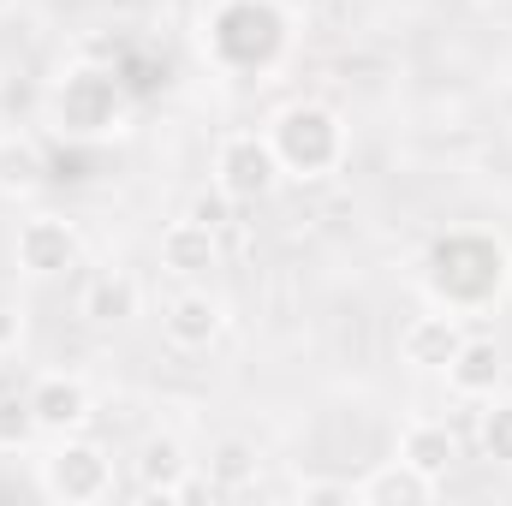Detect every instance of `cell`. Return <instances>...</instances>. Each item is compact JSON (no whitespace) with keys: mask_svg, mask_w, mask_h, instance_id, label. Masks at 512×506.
<instances>
[{"mask_svg":"<svg viewBox=\"0 0 512 506\" xmlns=\"http://www.w3.org/2000/svg\"><path fill=\"white\" fill-rule=\"evenodd\" d=\"M221 334H227V298L209 292L203 280H197V286H179V292L161 304V340H167L173 352H209Z\"/></svg>","mask_w":512,"mask_h":506,"instance_id":"obj_10","label":"cell"},{"mask_svg":"<svg viewBox=\"0 0 512 506\" xmlns=\"http://www.w3.org/2000/svg\"><path fill=\"white\" fill-rule=\"evenodd\" d=\"M227 209H233V203H227V197H221V191H215V197H197V203H191V209H185V215H197V221H203V227H221V221H227Z\"/></svg>","mask_w":512,"mask_h":506,"instance_id":"obj_23","label":"cell"},{"mask_svg":"<svg viewBox=\"0 0 512 506\" xmlns=\"http://www.w3.org/2000/svg\"><path fill=\"white\" fill-rule=\"evenodd\" d=\"M131 483H137V495L143 501H203V495H215L209 489V477L197 483V459H191V447L173 435V429H155V435H143L137 441V453H131Z\"/></svg>","mask_w":512,"mask_h":506,"instance_id":"obj_6","label":"cell"},{"mask_svg":"<svg viewBox=\"0 0 512 506\" xmlns=\"http://www.w3.org/2000/svg\"><path fill=\"white\" fill-rule=\"evenodd\" d=\"M78 316L96 322V328H126V322H137L143 316L137 274H126V268H96L84 280V292H78Z\"/></svg>","mask_w":512,"mask_h":506,"instance_id":"obj_14","label":"cell"},{"mask_svg":"<svg viewBox=\"0 0 512 506\" xmlns=\"http://www.w3.org/2000/svg\"><path fill=\"white\" fill-rule=\"evenodd\" d=\"M36 489L54 506H96L114 495V453L90 435H60L36 459Z\"/></svg>","mask_w":512,"mask_h":506,"instance_id":"obj_5","label":"cell"},{"mask_svg":"<svg viewBox=\"0 0 512 506\" xmlns=\"http://www.w3.org/2000/svg\"><path fill=\"white\" fill-rule=\"evenodd\" d=\"M292 6L286 0H215L203 12V60L227 78H268L292 54Z\"/></svg>","mask_w":512,"mask_h":506,"instance_id":"obj_2","label":"cell"},{"mask_svg":"<svg viewBox=\"0 0 512 506\" xmlns=\"http://www.w3.org/2000/svg\"><path fill=\"white\" fill-rule=\"evenodd\" d=\"M155 262H161V274H173L179 286H197V280H209V274L221 268V239H215V227H203L197 215H179V221L161 227Z\"/></svg>","mask_w":512,"mask_h":506,"instance_id":"obj_12","label":"cell"},{"mask_svg":"<svg viewBox=\"0 0 512 506\" xmlns=\"http://www.w3.org/2000/svg\"><path fill=\"white\" fill-rule=\"evenodd\" d=\"M12 6H18V0H0V12H12Z\"/></svg>","mask_w":512,"mask_h":506,"instance_id":"obj_24","label":"cell"},{"mask_svg":"<svg viewBox=\"0 0 512 506\" xmlns=\"http://www.w3.org/2000/svg\"><path fill=\"white\" fill-rule=\"evenodd\" d=\"M405 465H417V471H429L435 483L459 465V435L441 423V417H411L405 429H399V447H393Z\"/></svg>","mask_w":512,"mask_h":506,"instance_id":"obj_17","label":"cell"},{"mask_svg":"<svg viewBox=\"0 0 512 506\" xmlns=\"http://www.w3.org/2000/svg\"><path fill=\"white\" fill-rule=\"evenodd\" d=\"M24 328H30V316H24V304H12V298H0V358L24 346Z\"/></svg>","mask_w":512,"mask_h":506,"instance_id":"obj_22","label":"cell"},{"mask_svg":"<svg viewBox=\"0 0 512 506\" xmlns=\"http://www.w3.org/2000/svg\"><path fill=\"white\" fill-rule=\"evenodd\" d=\"M465 316L459 310H423V316H411L405 322V334H399V364L405 370H417V376H441L447 364H453V352L465 346Z\"/></svg>","mask_w":512,"mask_h":506,"instance_id":"obj_11","label":"cell"},{"mask_svg":"<svg viewBox=\"0 0 512 506\" xmlns=\"http://www.w3.org/2000/svg\"><path fill=\"white\" fill-rule=\"evenodd\" d=\"M292 495H298V506H358V483H340V477H298Z\"/></svg>","mask_w":512,"mask_h":506,"instance_id":"obj_21","label":"cell"},{"mask_svg":"<svg viewBox=\"0 0 512 506\" xmlns=\"http://www.w3.org/2000/svg\"><path fill=\"white\" fill-rule=\"evenodd\" d=\"M256 471H262L256 441H245V435H221V441H209L203 477H209V489H215V495H239V489H251Z\"/></svg>","mask_w":512,"mask_h":506,"instance_id":"obj_18","label":"cell"},{"mask_svg":"<svg viewBox=\"0 0 512 506\" xmlns=\"http://www.w3.org/2000/svg\"><path fill=\"white\" fill-rule=\"evenodd\" d=\"M48 126L72 143H108L131 131V96L114 78V66L96 60H72L54 84H48Z\"/></svg>","mask_w":512,"mask_h":506,"instance_id":"obj_4","label":"cell"},{"mask_svg":"<svg viewBox=\"0 0 512 506\" xmlns=\"http://www.w3.org/2000/svg\"><path fill=\"white\" fill-rule=\"evenodd\" d=\"M24 399H30V411H36L42 441L84 435L90 417H96V393H90V381L72 376V370H42V376L24 387Z\"/></svg>","mask_w":512,"mask_h":506,"instance_id":"obj_9","label":"cell"},{"mask_svg":"<svg viewBox=\"0 0 512 506\" xmlns=\"http://www.w3.org/2000/svg\"><path fill=\"white\" fill-rule=\"evenodd\" d=\"M447 387L459 393V399H489V393H501L507 387V352H501V340L495 334H465V346L453 352V364L441 370Z\"/></svg>","mask_w":512,"mask_h":506,"instance_id":"obj_13","label":"cell"},{"mask_svg":"<svg viewBox=\"0 0 512 506\" xmlns=\"http://www.w3.org/2000/svg\"><path fill=\"white\" fill-rule=\"evenodd\" d=\"M48 179H54L48 149L30 131H0V197L6 203H30Z\"/></svg>","mask_w":512,"mask_h":506,"instance_id":"obj_15","label":"cell"},{"mask_svg":"<svg viewBox=\"0 0 512 506\" xmlns=\"http://www.w3.org/2000/svg\"><path fill=\"white\" fill-rule=\"evenodd\" d=\"M262 131H268V149H274L280 173L298 179V185H322V179H334V173L346 167V155H352V137H346L340 108H328V102H316V96L280 102Z\"/></svg>","mask_w":512,"mask_h":506,"instance_id":"obj_3","label":"cell"},{"mask_svg":"<svg viewBox=\"0 0 512 506\" xmlns=\"http://www.w3.org/2000/svg\"><path fill=\"white\" fill-rule=\"evenodd\" d=\"M423 292L441 310L459 316H483L512 292V251L507 239L483 233V227H453L423 251Z\"/></svg>","mask_w":512,"mask_h":506,"instance_id":"obj_1","label":"cell"},{"mask_svg":"<svg viewBox=\"0 0 512 506\" xmlns=\"http://www.w3.org/2000/svg\"><path fill=\"white\" fill-rule=\"evenodd\" d=\"M36 441H42V429H36L30 399L24 393H0V453H30Z\"/></svg>","mask_w":512,"mask_h":506,"instance_id":"obj_20","label":"cell"},{"mask_svg":"<svg viewBox=\"0 0 512 506\" xmlns=\"http://www.w3.org/2000/svg\"><path fill=\"white\" fill-rule=\"evenodd\" d=\"M12 262H18L24 280H60L72 268H84V233H78V221H66L54 209L24 215L18 233H12Z\"/></svg>","mask_w":512,"mask_h":506,"instance_id":"obj_8","label":"cell"},{"mask_svg":"<svg viewBox=\"0 0 512 506\" xmlns=\"http://www.w3.org/2000/svg\"><path fill=\"white\" fill-rule=\"evenodd\" d=\"M477 447L495 471H512V393H489L483 411H477Z\"/></svg>","mask_w":512,"mask_h":506,"instance_id":"obj_19","label":"cell"},{"mask_svg":"<svg viewBox=\"0 0 512 506\" xmlns=\"http://www.w3.org/2000/svg\"><path fill=\"white\" fill-rule=\"evenodd\" d=\"M280 161L268 149V131H227L215 143V191L227 203H268L280 191Z\"/></svg>","mask_w":512,"mask_h":506,"instance_id":"obj_7","label":"cell"},{"mask_svg":"<svg viewBox=\"0 0 512 506\" xmlns=\"http://www.w3.org/2000/svg\"><path fill=\"white\" fill-rule=\"evenodd\" d=\"M435 477L429 471H417V465H405L399 453L393 459H382L364 483H358V506H429L435 501Z\"/></svg>","mask_w":512,"mask_h":506,"instance_id":"obj_16","label":"cell"}]
</instances>
